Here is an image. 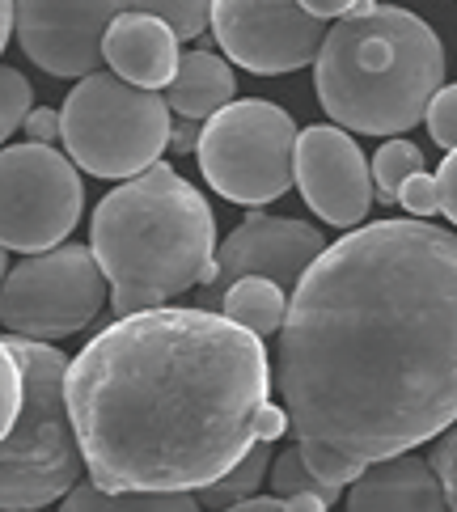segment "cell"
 I'll list each match as a JSON object with an SVG mask.
<instances>
[{
    "instance_id": "obj_11",
    "label": "cell",
    "mask_w": 457,
    "mask_h": 512,
    "mask_svg": "<svg viewBox=\"0 0 457 512\" xmlns=\"http://www.w3.org/2000/svg\"><path fill=\"white\" fill-rule=\"evenodd\" d=\"M127 0H13V34L30 64L51 77H94L102 39Z\"/></svg>"
},
{
    "instance_id": "obj_15",
    "label": "cell",
    "mask_w": 457,
    "mask_h": 512,
    "mask_svg": "<svg viewBox=\"0 0 457 512\" xmlns=\"http://www.w3.org/2000/svg\"><path fill=\"white\" fill-rule=\"evenodd\" d=\"M347 512H449V500L428 457L398 453L373 462L347 487Z\"/></svg>"
},
{
    "instance_id": "obj_9",
    "label": "cell",
    "mask_w": 457,
    "mask_h": 512,
    "mask_svg": "<svg viewBox=\"0 0 457 512\" xmlns=\"http://www.w3.org/2000/svg\"><path fill=\"white\" fill-rule=\"evenodd\" d=\"M85 187L68 153L51 144L0 149V246L9 254H47L81 225Z\"/></svg>"
},
{
    "instance_id": "obj_20",
    "label": "cell",
    "mask_w": 457,
    "mask_h": 512,
    "mask_svg": "<svg viewBox=\"0 0 457 512\" xmlns=\"http://www.w3.org/2000/svg\"><path fill=\"white\" fill-rule=\"evenodd\" d=\"M369 170H373V191H377V199H386V204H398L402 182L415 178V174H424V153H419V144L394 136V140H386V144H381V149L373 153Z\"/></svg>"
},
{
    "instance_id": "obj_7",
    "label": "cell",
    "mask_w": 457,
    "mask_h": 512,
    "mask_svg": "<svg viewBox=\"0 0 457 512\" xmlns=\"http://www.w3.org/2000/svg\"><path fill=\"white\" fill-rule=\"evenodd\" d=\"M292 149L297 123L284 106L242 98L204 123L195 157L216 195L242 208H263L292 187Z\"/></svg>"
},
{
    "instance_id": "obj_21",
    "label": "cell",
    "mask_w": 457,
    "mask_h": 512,
    "mask_svg": "<svg viewBox=\"0 0 457 512\" xmlns=\"http://www.w3.org/2000/svg\"><path fill=\"white\" fill-rule=\"evenodd\" d=\"M271 496H280V500H292V496H318V500H326V504H335L339 496H343V487H335V483H326V479H318L314 470H309V462L301 457V449L292 445V449H284L276 462H271Z\"/></svg>"
},
{
    "instance_id": "obj_33",
    "label": "cell",
    "mask_w": 457,
    "mask_h": 512,
    "mask_svg": "<svg viewBox=\"0 0 457 512\" xmlns=\"http://www.w3.org/2000/svg\"><path fill=\"white\" fill-rule=\"evenodd\" d=\"M9 39H13V0H0V56H5Z\"/></svg>"
},
{
    "instance_id": "obj_8",
    "label": "cell",
    "mask_w": 457,
    "mask_h": 512,
    "mask_svg": "<svg viewBox=\"0 0 457 512\" xmlns=\"http://www.w3.org/2000/svg\"><path fill=\"white\" fill-rule=\"evenodd\" d=\"M111 301V288L89 246H56L9 267L0 288V326L30 343L81 335Z\"/></svg>"
},
{
    "instance_id": "obj_32",
    "label": "cell",
    "mask_w": 457,
    "mask_h": 512,
    "mask_svg": "<svg viewBox=\"0 0 457 512\" xmlns=\"http://www.w3.org/2000/svg\"><path fill=\"white\" fill-rule=\"evenodd\" d=\"M225 512H288L280 496H254V500H242V504H233Z\"/></svg>"
},
{
    "instance_id": "obj_12",
    "label": "cell",
    "mask_w": 457,
    "mask_h": 512,
    "mask_svg": "<svg viewBox=\"0 0 457 512\" xmlns=\"http://www.w3.org/2000/svg\"><path fill=\"white\" fill-rule=\"evenodd\" d=\"M322 250H326V237L314 225L292 221V216L250 212L246 221L216 246V267H212V280L204 284V292L212 305H221L225 292L246 276L271 280L276 288L292 292L305 280V271L322 259Z\"/></svg>"
},
{
    "instance_id": "obj_19",
    "label": "cell",
    "mask_w": 457,
    "mask_h": 512,
    "mask_svg": "<svg viewBox=\"0 0 457 512\" xmlns=\"http://www.w3.org/2000/svg\"><path fill=\"white\" fill-rule=\"evenodd\" d=\"M271 445H254L242 462H237L225 479H216L212 487H204L199 491V504L204 508H216V512H225V508H233V504H242V500H254L259 496V487H263V474H271Z\"/></svg>"
},
{
    "instance_id": "obj_1",
    "label": "cell",
    "mask_w": 457,
    "mask_h": 512,
    "mask_svg": "<svg viewBox=\"0 0 457 512\" xmlns=\"http://www.w3.org/2000/svg\"><path fill=\"white\" fill-rule=\"evenodd\" d=\"M276 394L318 479L352 487L373 462L457 424V233L360 225L292 288Z\"/></svg>"
},
{
    "instance_id": "obj_23",
    "label": "cell",
    "mask_w": 457,
    "mask_h": 512,
    "mask_svg": "<svg viewBox=\"0 0 457 512\" xmlns=\"http://www.w3.org/2000/svg\"><path fill=\"white\" fill-rule=\"evenodd\" d=\"M30 98H34V85H30L17 68L0 64V144H5V140L17 132V127L26 123Z\"/></svg>"
},
{
    "instance_id": "obj_30",
    "label": "cell",
    "mask_w": 457,
    "mask_h": 512,
    "mask_svg": "<svg viewBox=\"0 0 457 512\" xmlns=\"http://www.w3.org/2000/svg\"><path fill=\"white\" fill-rule=\"evenodd\" d=\"M284 432H288V415H284V407L267 402L263 415H259V441H263V445H276Z\"/></svg>"
},
{
    "instance_id": "obj_31",
    "label": "cell",
    "mask_w": 457,
    "mask_h": 512,
    "mask_svg": "<svg viewBox=\"0 0 457 512\" xmlns=\"http://www.w3.org/2000/svg\"><path fill=\"white\" fill-rule=\"evenodd\" d=\"M297 5L309 17H318V22H339V17H347L356 9V0H297Z\"/></svg>"
},
{
    "instance_id": "obj_17",
    "label": "cell",
    "mask_w": 457,
    "mask_h": 512,
    "mask_svg": "<svg viewBox=\"0 0 457 512\" xmlns=\"http://www.w3.org/2000/svg\"><path fill=\"white\" fill-rule=\"evenodd\" d=\"M221 314L250 331L254 339H267V335H280V326L288 318V292L276 288L271 280H259V276H246L237 280L225 297H221Z\"/></svg>"
},
{
    "instance_id": "obj_10",
    "label": "cell",
    "mask_w": 457,
    "mask_h": 512,
    "mask_svg": "<svg viewBox=\"0 0 457 512\" xmlns=\"http://www.w3.org/2000/svg\"><path fill=\"white\" fill-rule=\"evenodd\" d=\"M212 34L229 64L284 77L318 60L326 22L309 17L297 0H212Z\"/></svg>"
},
{
    "instance_id": "obj_24",
    "label": "cell",
    "mask_w": 457,
    "mask_h": 512,
    "mask_svg": "<svg viewBox=\"0 0 457 512\" xmlns=\"http://www.w3.org/2000/svg\"><path fill=\"white\" fill-rule=\"evenodd\" d=\"M22 394H26L22 364H17L9 339H0V441H5L9 428L17 424V411H22Z\"/></svg>"
},
{
    "instance_id": "obj_16",
    "label": "cell",
    "mask_w": 457,
    "mask_h": 512,
    "mask_svg": "<svg viewBox=\"0 0 457 512\" xmlns=\"http://www.w3.org/2000/svg\"><path fill=\"white\" fill-rule=\"evenodd\" d=\"M229 102H237V77L225 56H212V51H187L178 60L174 81L166 85V106L170 115L204 123L212 115H221Z\"/></svg>"
},
{
    "instance_id": "obj_27",
    "label": "cell",
    "mask_w": 457,
    "mask_h": 512,
    "mask_svg": "<svg viewBox=\"0 0 457 512\" xmlns=\"http://www.w3.org/2000/svg\"><path fill=\"white\" fill-rule=\"evenodd\" d=\"M428 466L436 470V479H441V491H445V500H449V512H457V428H449L445 436H436Z\"/></svg>"
},
{
    "instance_id": "obj_14",
    "label": "cell",
    "mask_w": 457,
    "mask_h": 512,
    "mask_svg": "<svg viewBox=\"0 0 457 512\" xmlns=\"http://www.w3.org/2000/svg\"><path fill=\"white\" fill-rule=\"evenodd\" d=\"M102 60L111 64V72L119 81L136 85V89H153L157 94V89H166L174 81L182 51H178V39L170 34L166 22L127 9L111 22V30H106Z\"/></svg>"
},
{
    "instance_id": "obj_2",
    "label": "cell",
    "mask_w": 457,
    "mask_h": 512,
    "mask_svg": "<svg viewBox=\"0 0 457 512\" xmlns=\"http://www.w3.org/2000/svg\"><path fill=\"white\" fill-rule=\"evenodd\" d=\"M271 394L263 339L216 309L115 318L64 373V402L102 491H204L259 445Z\"/></svg>"
},
{
    "instance_id": "obj_13",
    "label": "cell",
    "mask_w": 457,
    "mask_h": 512,
    "mask_svg": "<svg viewBox=\"0 0 457 512\" xmlns=\"http://www.w3.org/2000/svg\"><path fill=\"white\" fill-rule=\"evenodd\" d=\"M292 182L314 216L326 225L356 229L373 208V170L360 144L335 123H314L297 132L292 149Z\"/></svg>"
},
{
    "instance_id": "obj_6",
    "label": "cell",
    "mask_w": 457,
    "mask_h": 512,
    "mask_svg": "<svg viewBox=\"0 0 457 512\" xmlns=\"http://www.w3.org/2000/svg\"><path fill=\"white\" fill-rule=\"evenodd\" d=\"M174 115L161 94L94 72L77 81L60 111V140L77 170L94 178H140L170 149Z\"/></svg>"
},
{
    "instance_id": "obj_22",
    "label": "cell",
    "mask_w": 457,
    "mask_h": 512,
    "mask_svg": "<svg viewBox=\"0 0 457 512\" xmlns=\"http://www.w3.org/2000/svg\"><path fill=\"white\" fill-rule=\"evenodd\" d=\"M136 13H149L157 22H166L178 43L199 39L212 26V0H127Z\"/></svg>"
},
{
    "instance_id": "obj_28",
    "label": "cell",
    "mask_w": 457,
    "mask_h": 512,
    "mask_svg": "<svg viewBox=\"0 0 457 512\" xmlns=\"http://www.w3.org/2000/svg\"><path fill=\"white\" fill-rule=\"evenodd\" d=\"M436 195H441V212L449 216V225H457V149L436 170Z\"/></svg>"
},
{
    "instance_id": "obj_26",
    "label": "cell",
    "mask_w": 457,
    "mask_h": 512,
    "mask_svg": "<svg viewBox=\"0 0 457 512\" xmlns=\"http://www.w3.org/2000/svg\"><path fill=\"white\" fill-rule=\"evenodd\" d=\"M398 204L407 208L411 221H424V216H436L441 212V195H436V178L424 170V174H415L402 182V191H398Z\"/></svg>"
},
{
    "instance_id": "obj_4",
    "label": "cell",
    "mask_w": 457,
    "mask_h": 512,
    "mask_svg": "<svg viewBox=\"0 0 457 512\" xmlns=\"http://www.w3.org/2000/svg\"><path fill=\"white\" fill-rule=\"evenodd\" d=\"M445 85V47L424 17L377 5L339 17L314 60V89L335 127L360 136H402L424 123Z\"/></svg>"
},
{
    "instance_id": "obj_18",
    "label": "cell",
    "mask_w": 457,
    "mask_h": 512,
    "mask_svg": "<svg viewBox=\"0 0 457 512\" xmlns=\"http://www.w3.org/2000/svg\"><path fill=\"white\" fill-rule=\"evenodd\" d=\"M60 512H204L187 491H102L94 483H77L60 500Z\"/></svg>"
},
{
    "instance_id": "obj_29",
    "label": "cell",
    "mask_w": 457,
    "mask_h": 512,
    "mask_svg": "<svg viewBox=\"0 0 457 512\" xmlns=\"http://www.w3.org/2000/svg\"><path fill=\"white\" fill-rule=\"evenodd\" d=\"M22 127H26L30 144H51V140H60V111H47V106H39V111L26 115Z\"/></svg>"
},
{
    "instance_id": "obj_25",
    "label": "cell",
    "mask_w": 457,
    "mask_h": 512,
    "mask_svg": "<svg viewBox=\"0 0 457 512\" xmlns=\"http://www.w3.org/2000/svg\"><path fill=\"white\" fill-rule=\"evenodd\" d=\"M424 127L441 149H449V153L457 149V85H441V94H436L424 111Z\"/></svg>"
},
{
    "instance_id": "obj_3",
    "label": "cell",
    "mask_w": 457,
    "mask_h": 512,
    "mask_svg": "<svg viewBox=\"0 0 457 512\" xmlns=\"http://www.w3.org/2000/svg\"><path fill=\"white\" fill-rule=\"evenodd\" d=\"M89 250L111 288L115 318L149 314L212 280L216 216L204 191L157 161L106 191L89 221Z\"/></svg>"
},
{
    "instance_id": "obj_5",
    "label": "cell",
    "mask_w": 457,
    "mask_h": 512,
    "mask_svg": "<svg viewBox=\"0 0 457 512\" xmlns=\"http://www.w3.org/2000/svg\"><path fill=\"white\" fill-rule=\"evenodd\" d=\"M22 364V411L0 441V512H43L60 504L81 483L85 457L77 445L64 402L68 356L51 343H30L9 335Z\"/></svg>"
},
{
    "instance_id": "obj_34",
    "label": "cell",
    "mask_w": 457,
    "mask_h": 512,
    "mask_svg": "<svg viewBox=\"0 0 457 512\" xmlns=\"http://www.w3.org/2000/svg\"><path fill=\"white\" fill-rule=\"evenodd\" d=\"M5 280H9V250L0 246V288H5Z\"/></svg>"
}]
</instances>
